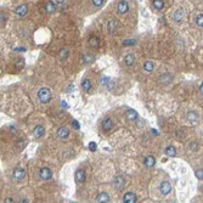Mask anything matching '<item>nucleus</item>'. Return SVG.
I'll list each match as a JSON object with an SVG mask.
<instances>
[{
  "label": "nucleus",
  "instance_id": "obj_27",
  "mask_svg": "<svg viewBox=\"0 0 203 203\" xmlns=\"http://www.w3.org/2000/svg\"><path fill=\"white\" fill-rule=\"evenodd\" d=\"M187 118H189V120H196L197 119V114L194 112V111H191V112L187 113Z\"/></svg>",
  "mask_w": 203,
  "mask_h": 203
},
{
  "label": "nucleus",
  "instance_id": "obj_1",
  "mask_svg": "<svg viewBox=\"0 0 203 203\" xmlns=\"http://www.w3.org/2000/svg\"><path fill=\"white\" fill-rule=\"evenodd\" d=\"M38 99L42 104H48L51 100V91L48 88H42L38 91Z\"/></svg>",
  "mask_w": 203,
  "mask_h": 203
},
{
  "label": "nucleus",
  "instance_id": "obj_19",
  "mask_svg": "<svg viewBox=\"0 0 203 203\" xmlns=\"http://www.w3.org/2000/svg\"><path fill=\"white\" fill-rule=\"evenodd\" d=\"M125 117L128 120H135L137 118V113L135 109H128L127 113H125Z\"/></svg>",
  "mask_w": 203,
  "mask_h": 203
},
{
  "label": "nucleus",
  "instance_id": "obj_29",
  "mask_svg": "<svg viewBox=\"0 0 203 203\" xmlns=\"http://www.w3.org/2000/svg\"><path fill=\"white\" fill-rule=\"evenodd\" d=\"M134 44H135V40H131V39H128L125 42H123L124 46H130V45H134Z\"/></svg>",
  "mask_w": 203,
  "mask_h": 203
},
{
  "label": "nucleus",
  "instance_id": "obj_2",
  "mask_svg": "<svg viewBox=\"0 0 203 203\" xmlns=\"http://www.w3.org/2000/svg\"><path fill=\"white\" fill-rule=\"evenodd\" d=\"M26 176V169L22 168V167H18L14 170V173H12V178L15 181H22Z\"/></svg>",
  "mask_w": 203,
  "mask_h": 203
},
{
  "label": "nucleus",
  "instance_id": "obj_16",
  "mask_svg": "<svg viewBox=\"0 0 203 203\" xmlns=\"http://www.w3.org/2000/svg\"><path fill=\"white\" fill-rule=\"evenodd\" d=\"M107 29L109 33H114L116 29H117V21L116 19H109L108 23H107Z\"/></svg>",
  "mask_w": 203,
  "mask_h": 203
},
{
  "label": "nucleus",
  "instance_id": "obj_22",
  "mask_svg": "<svg viewBox=\"0 0 203 203\" xmlns=\"http://www.w3.org/2000/svg\"><path fill=\"white\" fill-rule=\"evenodd\" d=\"M89 44H90V46H91V48H94V49L99 48V45H100V43H99V38H97V37H91V38H90V40H89Z\"/></svg>",
  "mask_w": 203,
  "mask_h": 203
},
{
  "label": "nucleus",
  "instance_id": "obj_5",
  "mask_svg": "<svg viewBox=\"0 0 203 203\" xmlns=\"http://www.w3.org/2000/svg\"><path fill=\"white\" fill-rule=\"evenodd\" d=\"M44 134H45V128H44V125L38 124V125H35V127H34V129H33V135H34V137H35V139H40V137H43V136H44Z\"/></svg>",
  "mask_w": 203,
  "mask_h": 203
},
{
  "label": "nucleus",
  "instance_id": "obj_10",
  "mask_svg": "<svg viewBox=\"0 0 203 203\" xmlns=\"http://www.w3.org/2000/svg\"><path fill=\"white\" fill-rule=\"evenodd\" d=\"M123 202L124 203H136V196L133 192H127L123 197Z\"/></svg>",
  "mask_w": 203,
  "mask_h": 203
},
{
  "label": "nucleus",
  "instance_id": "obj_36",
  "mask_svg": "<svg viewBox=\"0 0 203 203\" xmlns=\"http://www.w3.org/2000/svg\"><path fill=\"white\" fill-rule=\"evenodd\" d=\"M72 203H76V202H72Z\"/></svg>",
  "mask_w": 203,
  "mask_h": 203
},
{
  "label": "nucleus",
  "instance_id": "obj_12",
  "mask_svg": "<svg viewBox=\"0 0 203 203\" xmlns=\"http://www.w3.org/2000/svg\"><path fill=\"white\" fill-rule=\"evenodd\" d=\"M113 128V120L111 118H106L104 122H102V129L105 131H109L111 129Z\"/></svg>",
  "mask_w": 203,
  "mask_h": 203
},
{
  "label": "nucleus",
  "instance_id": "obj_7",
  "mask_svg": "<svg viewBox=\"0 0 203 203\" xmlns=\"http://www.w3.org/2000/svg\"><path fill=\"white\" fill-rule=\"evenodd\" d=\"M68 135H69V130H68L66 127H61V128H58V130H57V136H58V139L65 140V139H67V137H68Z\"/></svg>",
  "mask_w": 203,
  "mask_h": 203
},
{
  "label": "nucleus",
  "instance_id": "obj_15",
  "mask_svg": "<svg viewBox=\"0 0 203 203\" xmlns=\"http://www.w3.org/2000/svg\"><path fill=\"white\" fill-rule=\"evenodd\" d=\"M56 5L54 4V1H48L46 4H45V11L48 12V14H53V12H55L56 11Z\"/></svg>",
  "mask_w": 203,
  "mask_h": 203
},
{
  "label": "nucleus",
  "instance_id": "obj_32",
  "mask_svg": "<svg viewBox=\"0 0 203 203\" xmlns=\"http://www.w3.org/2000/svg\"><path fill=\"white\" fill-rule=\"evenodd\" d=\"M95 6H101V5H104V1L102 0H94V1H91Z\"/></svg>",
  "mask_w": 203,
  "mask_h": 203
},
{
  "label": "nucleus",
  "instance_id": "obj_17",
  "mask_svg": "<svg viewBox=\"0 0 203 203\" xmlns=\"http://www.w3.org/2000/svg\"><path fill=\"white\" fill-rule=\"evenodd\" d=\"M97 202L99 203H108L109 202V196L106 192H101V194L97 196Z\"/></svg>",
  "mask_w": 203,
  "mask_h": 203
},
{
  "label": "nucleus",
  "instance_id": "obj_14",
  "mask_svg": "<svg viewBox=\"0 0 203 203\" xmlns=\"http://www.w3.org/2000/svg\"><path fill=\"white\" fill-rule=\"evenodd\" d=\"M124 63H125L128 67L133 66V65L135 63V56H134L133 54H128V55L124 57Z\"/></svg>",
  "mask_w": 203,
  "mask_h": 203
},
{
  "label": "nucleus",
  "instance_id": "obj_11",
  "mask_svg": "<svg viewBox=\"0 0 203 203\" xmlns=\"http://www.w3.org/2000/svg\"><path fill=\"white\" fill-rule=\"evenodd\" d=\"M28 12V7H27V5H19L17 9H16V11H15V14H16V16H18V17H23V16H26V14Z\"/></svg>",
  "mask_w": 203,
  "mask_h": 203
},
{
  "label": "nucleus",
  "instance_id": "obj_31",
  "mask_svg": "<svg viewBox=\"0 0 203 203\" xmlns=\"http://www.w3.org/2000/svg\"><path fill=\"white\" fill-rule=\"evenodd\" d=\"M96 147H97V145L95 143H93V141H91V143H89V148L91 151H96Z\"/></svg>",
  "mask_w": 203,
  "mask_h": 203
},
{
  "label": "nucleus",
  "instance_id": "obj_21",
  "mask_svg": "<svg viewBox=\"0 0 203 203\" xmlns=\"http://www.w3.org/2000/svg\"><path fill=\"white\" fill-rule=\"evenodd\" d=\"M166 155L168 157H175L176 156V150H175V147L174 146H168L166 148Z\"/></svg>",
  "mask_w": 203,
  "mask_h": 203
},
{
  "label": "nucleus",
  "instance_id": "obj_4",
  "mask_svg": "<svg viewBox=\"0 0 203 203\" xmlns=\"http://www.w3.org/2000/svg\"><path fill=\"white\" fill-rule=\"evenodd\" d=\"M39 176L40 179H43V180H50L53 176V173H51V170H50L49 168L46 167H43V168H40L39 170Z\"/></svg>",
  "mask_w": 203,
  "mask_h": 203
},
{
  "label": "nucleus",
  "instance_id": "obj_34",
  "mask_svg": "<svg viewBox=\"0 0 203 203\" xmlns=\"http://www.w3.org/2000/svg\"><path fill=\"white\" fill-rule=\"evenodd\" d=\"M18 203H28V199L27 198H21Z\"/></svg>",
  "mask_w": 203,
  "mask_h": 203
},
{
  "label": "nucleus",
  "instance_id": "obj_18",
  "mask_svg": "<svg viewBox=\"0 0 203 203\" xmlns=\"http://www.w3.org/2000/svg\"><path fill=\"white\" fill-rule=\"evenodd\" d=\"M171 79H173V77H171L169 73H164L159 77V82H161V84H168V83H170Z\"/></svg>",
  "mask_w": 203,
  "mask_h": 203
},
{
  "label": "nucleus",
  "instance_id": "obj_28",
  "mask_svg": "<svg viewBox=\"0 0 203 203\" xmlns=\"http://www.w3.org/2000/svg\"><path fill=\"white\" fill-rule=\"evenodd\" d=\"M93 60H94V56H91V55H84L83 56V61H84V62H91Z\"/></svg>",
  "mask_w": 203,
  "mask_h": 203
},
{
  "label": "nucleus",
  "instance_id": "obj_35",
  "mask_svg": "<svg viewBox=\"0 0 203 203\" xmlns=\"http://www.w3.org/2000/svg\"><path fill=\"white\" fill-rule=\"evenodd\" d=\"M72 124H73V127H76L77 129H79V124L77 123V122H76V120H73V123H72Z\"/></svg>",
  "mask_w": 203,
  "mask_h": 203
},
{
  "label": "nucleus",
  "instance_id": "obj_13",
  "mask_svg": "<svg viewBox=\"0 0 203 203\" xmlns=\"http://www.w3.org/2000/svg\"><path fill=\"white\" fill-rule=\"evenodd\" d=\"M144 164L146 168H152L155 164H156V158L153 156H147L145 158V162H144Z\"/></svg>",
  "mask_w": 203,
  "mask_h": 203
},
{
  "label": "nucleus",
  "instance_id": "obj_30",
  "mask_svg": "<svg viewBox=\"0 0 203 203\" xmlns=\"http://www.w3.org/2000/svg\"><path fill=\"white\" fill-rule=\"evenodd\" d=\"M196 176H197V179L202 180V178H203V171H202V169L196 170Z\"/></svg>",
  "mask_w": 203,
  "mask_h": 203
},
{
  "label": "nucleus",
  "instance_id": "obj_24",
  "mask_svg": "<svg viewBox=\"0 0 203 203\" xmlns=\"http://www.w3.org/2000/svg\"><path fill=\"white\" fill-rule=\"evenodd\" d=\"M152 5H153L157 10H162L164 7V1L163 0H153V1H152Z\"/></svg>",
  "mask_w": 203,
  "mask_h": 203
},
{
  "label": "nucleus",
  "instance_id": "obj_23",
  "mask_svg": "<svg viewBox=\"0 0 203 203\" xmlns=\"http://www.w3.org/2000/svg\"><path fill=\"white\" fill-rule=\"evenodd\" d=\"M144 69L147 73H151L152 71H153V62H152V61H146L144 63Z\"/></svg>",
  "mask_w": 203,
  "mask_h": 203
},
{
  "label": "nucleus",
  "instance_id": "obj_20",
  "mask_svg": "<svg viewBox=\"0 0 203 203\" xmlns=\"http://www.w3.org/2000/svg\"><path fill=\"white\" fill-rule=\"evenodd\" d=\"M114 186H116V189L117 190H120L122 187L124 186V178L123 176H117L116 179H114Z\"/></svg>",
  "mask_w": 203,
  "mask_h": 203
},
{
  "label": "nucleus",
  "instance_id": "obj_33",
  "mask_svg": "<svg viewBox=\"0 0 203 203\" xmlns=\"http://www.w3.org/2000/svg\"><path fill=\"white\" fill-rule=\"evenodd\" d=\"M4 203H15V201H14L12 197H6L5 201H4Z\"/></svg>",
  "mask_w": 203,
  "mask_h": 203
},
{
  "label": "nucleus",
  "instance_id": "obj_26",
  "mask_svg": "<svg viewBox=\"0 0 203 203\" xmlns=\"http://www.w3.org/2000/svg\"><path fill=\"white\" fill-rule=\"evenodd\" d=\"M195 22H196V26H197V27H201V28H202V26H203V15H202V14L197 15V17H196V19H195Z\"/></svg>",
  "mask_w": 203,
  "mask_h": 203
},
{
  "label": "nucleus",
  "instance_id": "obj_25",
  "mask_svg": "<svg viewBox=\"0 0 203 203\" xmlns=\"http://www.w3.org/2000/svg\"><path fill=\"white\" fill-rule=\"evenodd\" d=\"M82 88H83V90L89 91V90L91 89V82H90L89 79H83V82H82Z\"/></svg>",
  "mask_w": 203,
  "mask_h": 203
},
{
  "label": "nucleus",
  "instance_id": "obj_8",
  "mask_svg": "<svg viewBox=\"0 0 203 203\" xmlns=\"http://www.w3.org/2000/svg\"><path fill=\"white\" fill-rule=\"evenodd\" d=\"M76 181L78 182V184H83V182L85 181V173H84V170L83 169H78L76 171Z\"/></svg>",
  "mask_w": 203,
  "mask_h": 203
},
{
  "label": "nucleus",
  "instance_id": "obj_3",
  "mask_svg": "<svg viewBox=\"0 0 203 203\" xmlns=\"http://www.w3.org/2000/svg\"><path fill=\"white\" fill-rule=\"evenodd\" d=\"M159 190H161V194L162 195H169L170 194V191H171V184L169 181H162L161 182V185H159Z\"/></svg>",
  "mask_w": 203,
  "mask_h": 203
},
{
  "label": "nucleus",
  "instance_id": "obj_6",
  "mask_svg": "<svg viewBox=\"0 0 203 203\" xmlns=\"http://www.w3.org/2000/svg\"><path fill=\"white\" fill-rule=\"evenodd\" d=\"M117 9H118V12L120 15H125L129 11V4H128V1H119Z\"/></svg>",
  "mask_w": 203,
  "mask_h": 203
},
{
  "label": "nucleus",
  "instance_id": "obj_9",
  "mask_svg": "<svg viewBox=\"0 0 203 203\" xmlns=\"http://www.w3.org/2000/svg\"><path fill=\"white\" fill-rule=\"evenodd\" d=\"M173 19H174V22L180 23L182 19H184V10H182V9H178L176 11L174 12V15H173Z\"/></svg>",
  "mask_w": 203,
  "mask_h": 203
}]
</instances>
